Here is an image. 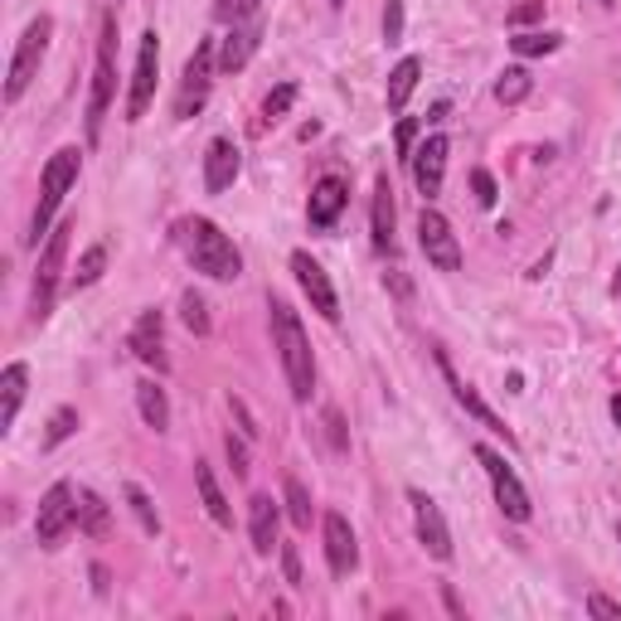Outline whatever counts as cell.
Listing matches in <instances>:
<instances>
[{
    "instance_id": "6da1fadb",
    "label": "cell",
    "mask_w": 621,
    "mask_h": 621,
    "mask_svg": "<svg viewBox=\"0 0 621 621\" xmlns=\"http://www.w3.org/2000/svg\"><path fill=\"white\" fill-rule=\"evenodd\" d=\"M175 243H180V253L190 257L194 273L214 277V282H233L238 273H243V253L233 248V238L219 229L214 219H180L175 224Z\"/></svg>"
},
{
    "instance_id": "7a4b0ae2",
    "label": "cell",
    "mask_w": 621,
    "mask_h": 621,
    "mask_svg": "<svg viewBox=\"0 0 621 621\" xmlns=\"http://www.w3.org/2000/svg\"><path fill=\"white\" fill-rule=\"evenodd\" d=\"M273 310V345H277V359L287 369V384H292V398L306 403L310 389H316V359H310V340L296 320V310L287 302H267Z\"/></svg>"
},
{
    "instance_id": "3957f363",
    "label": "cell",
    "mask_w": 621,
    "mask_h": 621,
    "mask_svg": "<svg viewBox=\"0 0 621 621\" xmlns=\"http://www.w3.org/2000/svg\"><path fill=\"white\" fill-rule=\"evenodd\" d=\"M78 170H83V151L78 147H64V151L49 155L45 180H39V210H35V219H29V238H35V243L39 238H49V229H54V214H59V204H64V194L74 190Z\"/></svg>"
},
{
    "instance_id": "277c9868",
    "label": "cell",
    "mask_w": 621,
    "mask_h": 621,
    "mask_svg": "<svg viewBox=\"0 0 621 621\" xmlns=\"http://www.w3.org/2000/svg\"><path fill=\"white\" fill-rule=\"evenodd\" d=\"M112 98H117V15H102L98 64H92V92H88V137L92 141H98Z\"/></svg>"
},
{
    "instance_id": "5b68a950",
    "label": "cell",
    "mask_w": 621,
    "mask_h": 621,
    "mask_svg": "<svg viewBox=\"0 0 621 621\" xmlns=\"http://www.w3.org/2000/svg\"><path fill=\"white\" fill-rule=\"evenodd\" d=\"M49 35H54V20H49V15L29 20V29H25V35H20L15 54H10V74H5V102H15L20 92H25L29 83H35L39 64H45V54H49Z\"/></svg>"
},
{
    "instance_id": "8992f818",
    "label": "cell",
    "mask_w": 621,
    "mask_h": 621,
    "mask_svg": "<svg viewBox=\"0 0 621 621\" xmlns=\"http://www.w3.org/2000/svg\"><path fill=\"white\" fill-rule=\"evenodd\" d=\"M68 224L49 229L45 238V253H39V267H35V292H29V320H45L49 306H54V292H59V277H64V257H68Z\"/></svg>"
},
{
    "instance_id": "52a82bcc",
    "label": "cell",
    "mask_w": 621,
    "mask_h": 621,
    "mask_svg": "<svg viewBox=\"0 0 621 621\" xmlns=\"http://www.w3.org/2000/svg\"><path fill=\"white\" fill-rule=\"evenodd\" d=\"M210 83H214V39H200L194 54H190V64H185L180 92H175V117L190 122L194 112L210 102Z\"/></svg>"
},
{
    "instance_id": "ba28073f",
    "label": "cell",
    "mask_w": 621,
    "mask_h": 621,
    "mask_svg": "<svg viewBox=\"0 0 621 621\" xmlns=\"http://www.w3.org/2000/svg\"><path fill=\"white\" fill-rule=\"evenodd\" d=\"M68 524H78V495L74 485H49L45 500H39V515H35V534L45 548H59V540L68 534Z\"/></svg>"
},
{
    "instance_id": "9c48e42d",
    "label": "cell",
    "mask_w": 621,
    "mask_h": 621,
    "mask_svg": "<svg viewBox=\"0 0 621 621\" xmlns=\"http://www.w3.org/2000/svg\"><path fill=\"white\" fill-rule=\"evenodd\" d=\"M476 461L485 466V476H491V491H495V505H500L505 515H510L515 524H524L530 520V495H524V485H520V476L505 466L500 452H491V447H476Z\"/></svg>"
},
{
    "instance_id": "30bf717a",
    "label": "cell",
    "mask_w": 621,
    "mask_h": 621,
    "mask_svg": "<svg viewBox=\"0 0 621 621\" xmlns=\"http://www.w3.org/2000/svg\"><path fill=\"white\" fill-rule=\"evenodd\" d=\"M418 248L428 253V263L438 267V273H457V267H461V243H457L452 224L442 219L438 210L418 214Z\"/></svg>"
},
{
    "instance_id": "8fae6325",
    "label": "cell",
    "mask_w": 621,
    "mask_h": 621,
    "mask_svg": "<svg viewBox=\"0 0 621 621\" xmlns=\"http://www.w3.org/2000/svg\"><path fill=\"white\" fill-rule=\"evenodd\" d=\"M155 68H161V35L147 29L141 35V54H137V74H131V92H127V122H141L155 98Z\"/></svg>"
},
{
    "instance_id": "7c38bea8",
    "label": "cell",
    "mask_w": 621,
    "mask_h": 621,
    "mask_svg": "<svg viewBox=\"0 0 621 621\" xmlns=\"http://www.w3.org/2000/svg\"><path fill=\"white\" fill-rule=\"evenodd\" d=\"M438 369H442V379H447L452 398H457V403H461V408H466V413H471V418H476V422H481V428H491V432H495V438L515 442V432H510V428H505V418H500V413H495V408H491V403H485V398H481V393H476V389H471V384H466V379L457 375V369H452L447 350H438Z\"/></svg>"
},
{
    "instance_id": "4fadbf2b",
    "label": "cell",
    "mask_w": 621,
    "mask_h": 621,
    "mask_svg": "<svg viewBox=\"0 0 621 621\" xmlns=\"http://www.w3.org/2000/svg\"><path fill=\"white\" fill-rule=\"evenodd\" d=\"M408 505H413V524H418L422 548H428L438 563H447L452 558V530H447V520H442L438 500H432L428 491H408Z\"/></svg>"
},
{
    "instance_id": "5bb4252c",
    "label": "cell",
    "mask_w": 621,
    "mask_h": 621,
    "mask_svg": "<svg viewBox=\"0 0 621 621\" xmlns=\"http://www.w3.org/2000/svg\"><path fill=\"white\" fill-rule=\"evenodd\" d=\"M345 204H350V185H345V175H320L316 190H310V204H306L310 229H316V233L335 229V219L345 214Z\"/></svg>"
},
{
    "instance_id": "9a60e30c",
    "label": "cell",
    "mask_w": 621,
    "mask_h": 621,
    "mask_svg": "<svg viewBox=\"0 0 621 621\" xmlns=\"http://www.w3.org/2000/svg\"><path fill=\"white\" fill-rule=\"evenodd\" d=\"M292 273H296V282H302V292L310 296V306H316L326 320H340V296H335V287H330L326 267L296 248V253H292Z\"/></svg>"
},
{
    "instance_id": "2e32d148",
    "label": "cell",
    "mask_w": 621,
    "mask_h": 621,
    "mask_svg": "<svg viewBox=\"0 0 621 621\" xmlns=\"http://www.w3.org/2000/svg\"><path fill=\"white\" fill-rule=\"evenodd\" d=\"M131 355L141 359V365H151L155 375H165L170 369V355H165V316L161 310H141L137 326H131Z\"/></svg>"
},
{
    "instance_id": "e0dca14e",
    "label": "cell",
    "mask_w": 621,
    "mask_h": 621,
    "mask_svg": "<svg viewBox=\"0 0 621 621\" xmlns=\"http://www.w3.org/2000/svg\"><path fill=\"white\" fill-rule=\"evenodd\" d=\"M320 530H326V563H330V573L350 578V573H355V563H359V548H355V530H350V520L330 510L326 520H320Z\"/></svg>"
},
{
    "instance_id": "ac0fdd59",
    "label": "cell",
    "mask_w": 621,
    "mask_h": 621,
    "mask_svg": "<svg viewBox=\"0 0 621 621\" xmlns=\"http://www.w3.org/2000/svg\"><path fill=\"white\" fill-rule=\"evenodd\" d=\"M447 151H452L447 137H428L418 151H413V161H408L413 165V185H418L428 200L442 190V175H447Z\"/></svg>"
},
{
    "instance_id": "d6986e66",
    "label": "cell",
    "mask_w": 621,
    "mask_h": 621,
    "mask_svg": "<svg viewBox=\"0 0 621 621\" xmlns=\"http://www.w3.org/2000/svg\"><path fill=\"white\" fill-rule=\"evenodd\" d=\"M238 170H243V161H238V147H233L229 137H214L210 151H204V185L219 194V190H229V185L238 180Z\"/></svg>"
},
{
    "instance_id": "ffe728a7",
    "label": "cell",
    "mask_w": 621,
    "mask_h": 621,
    "mask_svg": "<svg viewBox=\"0 0 621 621\" xmlns=\"http://www.w3.org/2000/svg\"><path fill=\"white\" fill-rule=\"evenodd\" d=\"M257 35H263V25H257V20H238L229 35H224V49H219V68H224V74H238V68L253 59Z\"/></svg>"
},
{
    "instance_id": "44dd1931",
    "label": "cell",
    "mask_w": 621,
    "mask_h": 621,
    "mask_svg": "<svg viewBox=\"0 0 621 621\" xmlns=\"http://www.w3.org/2000/svg\"><path fill=\"white\" fill-rule=\"evenodd\" d=\"M248 534H253L257 554H273L277 548V505H273V495H253V500H248Z\"/></svg>"
},
{
    "instance_id": "7402d4cb",
    "label": "cell",
    "mask_w": 621,
    "mask_h": 621,
    "mask_svg": "<svg viewBox=\"0 0 621 621\" xmlns=\"http://www.w3.org/2000/svg\"><path fill=\"white\" fill-rule=\"evenodd\" d=\"M25 384H29V369L25 365H5V375H0V432L15 428L20 403H25Z\"/></svg>"
},
{
    "instance_id": "603a6c76",
    "label": "cell",
    "mask_w": 621,
    "mask_h": 621,
    "mask_svg": "<svg viewBox=\"0 0 621 621\" xmlns=\"http://www.w3.org/2000/svg\"><path fill=\"white\" fill-rule=\"evenodd\" d=\"M194 491H200V500H204V510H210V520H214V524H233L229 500H224L219 481H214V471H210L204 461H194Z\"/></svg>"
},
{
    "instance_id": "cb8c5ba5",
    "label": "cell",
    "mask_w": 621,
    "mask_h": 621,
    "mask_svg": "<svg viewBox=\"0 0 621 621\" xmlns=\"http://www.w3.org/2000/svg\"><path fill=\"white\" fill-rule=\"evenodd\" d=\"M375 248L379 253H393V190H389V175H379V185H375Z\"/></svg>"
},
{
    "instance_id": "d4e9b609",
    "label": "cell",
    "mask_w": 621,
    "mask_h": 621,
    "mask_svg": "<svg viewBox=\"0 0 621 621\" xmlns=\"http://www.w3.org/2000/svg\"><path fill=\"white\" fill-rule=\"evenodd\" d=\"M137 408H141V418H147V428L155 432H165L170 428V398H165V389L161 384H137Z\"/></svg>"
},
{
    "instance_id": "484cf974",
    "label": "cell",
    "mask_w": 621,
    "mask_h": 621,
    "mask_svg": "<svg viewBox=\"0 0 621 621\" xmlns=\"http://www.w3.org/2000/svg\"><path fill=\"white\" fill-rule=\"evenodd\" d=\"M418 78H422V64H418V59H398V68L389 74V112H403V107H408V98H413V88H418Z\"/></svg>"
},
{
    "instance_id": "4316f807",
    "label": "cell",
    "mask_w": 621,
    "mask_h": 621,
    "mask_svg": "<svg viewBox=\"0 0 621 621\" xmlns=\"http://www.w3.org/2000/svg\"><path fill=\"white\" fill-rule=\"evenodd\" d=\"M78 530L92 534V540H102V534H107V505H102V495L78 491Z\"/></svg>"
},
{
    "instance_id": "83f0119b",
    "label": "cell",
    "mask_w": 621,
    "mask_h": 621,
    "mask_svg": "<svg viewBox=\"0 0 621 621\" xmlns=\"http://www.w3.org/2000/svg\"><path fill=\"white\" fill-rule=\"evenodd\" d=\"M530 88H534L530 68H505V74L495 78V98H500L505 107H515V102H524V98H530Z\"/></svg>"
},
{
    "instance_id": "f1b7e54d",
    "label": "cell",
    "mask_w": 621,
    "mask_h": 621,
    "mask_svg": "<svg viewBox=\"0 0 621 621\" xmlns=\"http://www.w3.org/2000/svg\"><path fill=\"white\" fill-rule=\"evenodd\" d=\"M102 267H107V243H92L88 253L78 257V267H74V292H83V287H92L102 277Z\"/></svg>"
},
{
    "instance_id": "f546056e",
    "label": "cell",
    "mask_w": 621,
    "mask_h": 621,
    "mask_svg": "<svg viewBox=\"0 0 621 621\" xmlns=\"http://www.w3.org/2000/svg\"><path fill=\"white\" fill-rule=\"evenodd\" d=\"M287 515H292V524L296 530H310V495H306V485L296 481V476H287Z\"/></svg>"
},
{
    "instance_id": "4dcf8cb0",
    "label": "cell",
    "mask_w": 621,
    "mask_h": 621,
    "mask_svg": "<svg viewBox=\"0 0 621 621\" xmlns=\"http://www.w3.org/2000/svg\"><path fill=\"white\" fill-rule=\"evenodd\" d=\"M127 505H131V515L141 520V530H147V534H161V515H155L151 495L141 491V485H127Z\"/></svg>"
},
{
    "instance_id": "1f68e13d",
    "label": "cell",
    "mask_w": 621,
    "mask_h": 621,
    "mask_svg": "<svg viewBox=\"0 0 621 621\" xmlns=\"http://www.w3.org/2000/svg\"><path fill=\"white\" fill-rule=\"evenodd\" d=\"M180 316H185V326H190L194 335H210V306H204L200 292H185L180 296Z\"/></svg>"
},
{
    "instance_id": "d6a6232c",
    "label": "cell",
    "mask_w": 621,
    "mask_h": 621,
    "mask_svg": "<svg viewBox=\"0 0 621 621\" xmlns=\"http://www.w3.org/2000/svg\"><path fill=\"white\" fill-rule=\"evenodd\" d=\"M78 432V413L74 408H59L54 418H49V432H45V447H59V442H68Z\"/></svg>"
},
{
    "instance_id": "836d02e7",
    "label": "cell",
    "mask_w": 621,
    "mask_h": 621,
    "mask_svg": "<svg viewBox=\"0 0 621 621\" xmlns=\"http://www.w3.org/2000/svg\"><path fill=\"white\" fill-rule=\"evenodd\" d=\"M510 45H515V54L534 59V54H554V49L563 45V35H515Z\"/></svg>"
},
{
    "instance_id": "e575fe53",
    "label": "cell",
    "mask_w": 621,
    "mask_h": 621,
    "mask_svg": "<svg viewBox=\"0 0 621 621\" xmlns=\"http://www.w3.org/2000/svg\"><path fill=\"white\" fill-rule=\"evenodd\" d=\"M292 102H296V83H282L277 92H267V102H263V122L287 117V112H292Z\"/></svg>"
},
{
    "instance_id": "d590c367",
    "label": "cell",
    "mask_w": 621,
    "mask_h": 621,
    "mask_svg": "<svg viewBox=\"0 0 621 621\" xmlns=\"http://www.w3.org/2000/svg\"><path fill=\"white\" fill-rule=\"evenodd\" d=\"M257 10H263V0H219V5H214V15L229 20V25H238V20H257Z\"/></svg>"
},
{
    "instance_id": "8d00e7d4",
    "label": "cell",
    "mask_w": 621,
    "mask_h": 621,
    "mask_svg": "<svg viewBox=\"0 0 621 621\" xmlns=\"http://www.w3.org/2000/svg\"><path fill=\"white\" fill-rule=\"evenodd\" d=\"M384 39L389 45L403 39V0H384Z\"/></svg>"
},
{
    "instance_id": "74e56055",
    "label": "cell",
    "mask_w": 621,
    "mask_h": 621,
    "mask_svg": "<svg viewBox=\"0 0 621 621\" xmlns=\"http://www.w3.org/2000/svg\"><path fill=\"white\" fill-rule=\"evenodd\" d=\"M393 141H398V161H413V141H418V122L403 117L398 131H393Z\"/></svg>"
},
{
    "instance_id": "f35d334b",
    "label": "cell",
    "mask_w": 621,
    "mask_h": 621,
    "mask_svg": "<svg viewBox=\"0 0 621 621\" xmlns=\"http://www.w3.org/2000/svg\"><path fill=\"white\" fill-rule=\"evenodd\" d=\"M471 190H476V204H485V210L495 204V180H491V170H471Z\"/></svg>"
},
{
    "instance_id": "ab89813d",
    "label": "cell",
    "mask_w": 621,
    "mask_h": 621,
    "mask_svg": "<svg viewBox=\"0 0 621 621\" xmlns=\"http://www.w3.org/2000/svg\"><path fill=\"white\" fill-rule=\"evenodd\" d=\"M326 432H330V447H335V452H345V447H350L345 422H340V413H335V408H326Z\"/></svg>"
},
{
    "instance_id": "60d3db41",
    "label": "cell",
    "mask_w": 621,
    "mask_h": 621,
    "mask_svg": "<svg viewBox=\"0 0 621 621\" xmlns=\"http://www.w3.org/2000/svg\"><path fill=\"white\" fill-rule=\"evenodd\" d=\"M540 15H544V0H524V5L510 10V25L520 29V25H530V20H540Z\"/></svg>"
},
{
    "instance_id": "b9f144b4",
    "label": "cell",
    "mask_w": 621,
    "mask_h": 621,
    "mask_svg": "<svg viewBox=\"0 0 621 621\" xmlns=\"http://www.w3.org/2000/svg\"><path fill=\"white\" fill-rule=\"evenodd\" d=\"M587 612H593V617H612V621H621V603H612V597H603V593H593V597H587Z\"/></svg>"
},
{
    "instance_id": "7bdbcfd3",
    "label": "cell",
    "mask_w": 621,
    "mask_h": 621,
    "mask_svg": "<svg viewBox=\"0 0 621 621\" xmlns=\"http://www.w3.org/2000/svg\"><path fill=\"white\" fill-rule=\"evenodd\" d=\"M282 568H287V583L302 587V558H296V548H282Z\"/></svg>"
},
{
    "instance_id": "ee69618b",
    "label": "cell",
    "mask_w": 621,
    "mask_h": 621,
    "mask_svg": "<svg viewBox=\"0 0 621 621\" xmlns=\"http://www.w3.org/2000/svg\"><path fill=\"white\" fill-rule=\"evenodd\" d=\"M229 461H233V471L238 476H248V447L238 438H229Z\"/></svg>"
},
{
    "instance_id": "f6af8a7d",
    "label": "cell",
    "mask_w": 621,
    "mask_h": 621,
    "mask_svg": "<svg viewBox=\"0 0 621 621\" xmlns=\"http://www.w3.org/2000/svg\"><path fill=\"white\" fill-rule=\"evenodd\" d=\"M612 422H617V428H621V393H617V398H612Z\"/></svg>"
},
{
    "instance_id": "bcb514c9",
    "label": "cell",
    "mask_w": 621,
    "mask_h": 621,
    "mask_svg": "<svg viewBox=\"0 0 621 621\" xmlns=\"http://www.w3.org/2000/svg\"><path fill=\"white\" fill-rule=\"evenodd\" d=\"M330 5H345V0H330Z\"/></svg>"
},
{
    "instance_id": "7dc6e473",
    "label": "cell",
    "mask_w": 621,
    "mask_h": 621,
    "mask_svg": "<svg viewBox=\"0 0 621 621\" xmlns=\"http://www.w3.org/2000/svg\"><path fill=\"white\" fill-rule=\"evenodd\" d=\"M617 540H621V524H617Z\"/></svg>"
},
{
    "instance_id": "c3c4849f",
    "label": "cell",
    "mask_w": 621,
    "mask_h": 621,
    "mask_svg": "<svg viewBox=\"0 0 621 621\" xmlns=\"http://www.w3.org/2000/svg\"><path fill=\"white\" fill-rule=\"evenodd\" d=\"M603 5H612V0H603Z\"/></svg>"
}]
</instances>
